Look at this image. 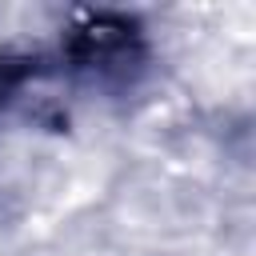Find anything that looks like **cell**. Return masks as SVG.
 Here are the masks:
<instances>
[{
  "instance_id": "obj_1",
  "label": "cell",
  "mask_w": 256,
  "mask_h": 256,
  "mask_svg": "<svg viewBox=\"0 0 256 256\" xmlns=\"http://www.w3.org/2000/svg\"><path fill=\"white\" fill-rule=\"evenodd\" d=\"M64 60L96 80H112V76H128V68L140 60V28L128 16H88L84 24H76L64 40Z\"/></svg>"
}]
</instances>
